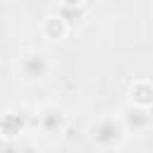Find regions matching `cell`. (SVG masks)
Instances as JSON below:
<instances>
[{
    "label": "cell",
    "mask_w": 153,
    "mask_h": 153,
    "mask_svg": "<svg viewBox=\"0 0 153 153\" xmlns=\"http://www.w3.org/2000/svg\"><path fill=\"white\" fill-rule=\"evenodd\" d=\"M127 129L120 120V115H103L98 117L91 127H88V139L103 148V151H112L117 146H122V141L127 139Z\"/></svg>",
    "instance_id": "cell-1"
},
{
    "label": "cell",
    "mask_w": 153,
    "mask_h": 153,
    "mask_svg": "<svg viewBox=\"0 0 153 153\" xmlns=\"http://www.w3.org/2000/svg\"><path fill=\"white\" fill-rule=\"evenodd\" d=\"M50 69H53L50 55L45 50H38V48L22 53L17 60V72L22 76V81H26V84H38V81L48 79Z\"/></svg>",
    "instance_id": "cell-2"
},
{
    "label": "cell",
    "mask_w": 153,
    "mask_h": 153,
    "mask_svg": "<svg viewBox=\"0 0 153 153\" xmlns=\"http://www.w3.org/2000/svg\"><path fill=\"white\" fill-rule=\"evenodd\" d=\"M38 129L45 139H60L67 129V115L60 105L48 103L38 110Z\"/></svg>",
    "instance_id": "cell-3"
},
{
    "label": "cell",
    "mask_w": 153,
    "mask_h": 153,
    "mask_svg": "<svg viewBox=\"0 0 153 153\" xmlns=\"http://www.w3.org/2000/svg\"><path fill=\"white\" fill-rule=\"evenodd\" d=\"M120 120L127 129V134H146L153 127V112L151 108H141V105H124L120 110Z\"/></svg>",
    "instance_id": "cell-4"
},
{
    "label": "cell",
    "mask_w": 153,
    "mask_h": 153,
    "mask_svg": "<svg viewBox=\"0 0 153 153\" xmlns=\"http://www.w3.org/2000/svg\"><path fill=\"white\" fill-rule=\"evenodd\" d=\"M26 131V115L22 110L7 108L0 112V139L5 141H17Z\"/></svg>",
    "instance_id": "cell-5"
},
{
    "label": "cell",
    "mask_w": 153,
    "mask_h": 153,
    "mask_svg": "<svg viewBox=\"0 0 153 153\" xmlns=\"http://www.w3.org/2000/svg\"><path fill=\"white\" fill-rule=\"evenodd\" d=\"M41 33H43V38H48V41H53V43H60V41H65L67 33H69V22H67L65 14H60V12L45 14L43 22H41Z\"/></svg>",
    "instance_id": "cell-6"
},
{
    "label": "cell",
    "mask_w": 153,
    "mask_h": 153,
    "mask_svg": "<svg viewBox=\"0 0 153 153\" xmlns=\"http://www.w3.org/2000/svg\"><path fill=\"white\" fill-rule=\"evenodd\" d=\"M129 103L141 105V108H153V81L148 79H134L129 84Z\"/></svg>",
    "instance_id": "cell-7"
},
{
    "label": "cell",
    "mask_w": 153,
    "mask_h": 153,
    "mask_svg": "<svg viewBox=\"0 0 153 153\" xmlns=\"http://www.w3.org/2000/svg\"><path fill=\"white\" fill-rule=\"evenodd\" d=\"M84 2H86V0H60L62 10H79Z\"/></svg>",
    "instance_id": "cell-8"
},
{
    "label": "cell",
    "mask_w": 153,
    "mask_h": 153,
    "mask_svg": "<svg viewBox=\"0 0 153 153\" xmlns=\"http://www.w3.org/2000/svg\"><path fill=\"white\" fill-rule=\"evenodd\" d=\"M19 153H38V151H36V148H33V146H24V148H22V151H19Z\"/></svg>",
    "instance_id": "cell-9"
}]
</instances>
